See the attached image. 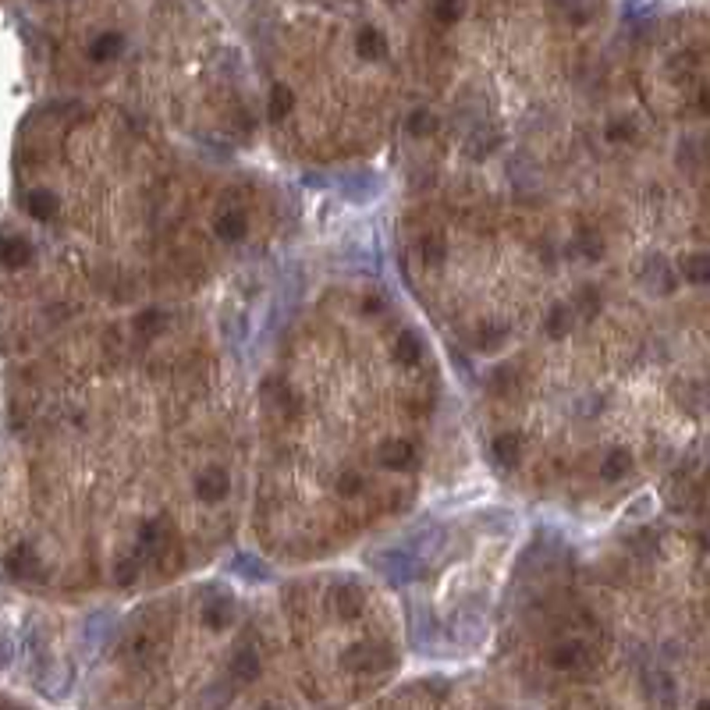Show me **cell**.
I'll list each match as a JSON object with an SVG mask.
<instances>
[{"instance_id": "obj_1", "label": "cell", "mask_w": 710, "mask_h": 710, "mask_svg": "<svg viewBox=\"0 0 710 710\" xmlns=\"http://www.w3.org/2000/svg\"><path fill=\"white\" fill-rule=\"evenodd\" d=\"M171 540H174V529L164 519H146L139 526V558H157L160 569H167L171 565Z\"/></svg>"}, {"instance_id": "obj_2", "label": "cell", "mask_w": 710, "mask_h": 710, "mask_svg": "<svg viewBox=\"0 0 710 710\" xmlns=\"http://www.w3.org/2000/svg\"><path fill=\"white\" fill-rule=\"evenodd\" d=\"M192 487H196V497H199V501H206V504H217V501H224V497H228V490H231V480H228V472H224L221 465H206V469H199V472H196Z\"/></svg>"}, {"instance_id": "obj_3", "label": "cell", "mask_w": 710, "mask_h": 710, "mask_svg": "<svg viewBox=\"0 0 710 710\" xmlns=\"http://www.w3.org/2000/svg\"><path fill=\"white\" fill-rule=\"evenodd\" d=\"M342 661H345V668H352V672H380V668L391 665V654H387L380 643H352V647L342 654Z\"/></svg>"}, {"instance_id": "obj_4", "label": "cell", "mask_w": 710, "mask_h": 710, "mask_svg": "<svg viewBox=\"0 0 710 710\" xmlns=\"http://www.w3.org/2000/svg\"><path fill=\"white\" fill-rule=\"evenodd\" d=\"M4 569H7V576H11L14 583H28V579H39V576H43L39 554H36L28 544H21V547H11V551H7V558H4Z\"/></svg>"}, {"instance_id": "obj_5", "label": "cell", "mask_w": 710, "mask_h": 710, "mask_svg": "<svg viewBox=\"0 0 710 710\" xmlns=\"http://www.w3.org/2000/svg\"><path fill=\"white\" fill-rule=\"evenodd\" d=\"M376 462L383 469H412L416 465V448L405 437H391V440H383L376 448Z\"/></svg>"}, {"instance_id": "obj_6", "label": "cell", "mask_w": 710, "mask_h": 710, "mask_svg": "<svg viewBox=\"0 0 710 710\" xmlns=\"http://www.w3.org/2000/svg\"><path fill=\"white\" fill-rule=\"evenodd\" d=\"M551 665L558 672H579V668L590 665V647L583 640H565V643H558L551 650Z\"/></svg>"}, {"instance_id": "obj_7", "label": "cell", "mask_w": 710, "mask_h": 710, "mask_svg": "<svg viewBox=\"0 0 710 710\" xmlns=\"http://www.w3.org/2000/svg\"><path fill=\"white\" fill-rule=\"evenodd\" d=\"M522 451H526V444H522V433H515V430H504V433H497V437H494V458H497L504 469H515V465L522 462Z\"/></svg>"}, {"instance_id": "obj_8", "label": "cell", "mask_w": 710, "mask_h": 710, "mask_svg": "<svg viewBox=\"0 0 710 710\" xmlns=\"http://www.w3.org/2000/svg\"><path fill=\"white\" fill-rule=\"evenodd\" d=\"M355 50H359L362 61H383V57H387V36H383L380 28L366 25V28H359V36H355Z\"/></svg>"}, {"instance_id": "obj_9", "label": "cell", "mask_w": 710, "mask_h": 710, "mask_svg": "<svg viewBox=\"0 0 710 710\" xmlns=\"http://www.w3.org/2000/svg\"><path fill=\"white\" fill-rule=\"evenodd\" d=\"M214 231H217V238H224V242H242V238L249 235V217H246L242 210H224V214L214 221Z\"/></svg>"}, {"instance_id": "obj_10", "label": "cell", "mask_w": 710, "mask_h": 710, "mask_svg": "<svg viewBox=\"0 0 710 710\" xmlns=\"http://www.w3.org/2000/svg\"><path fill=\"white\" fill-rule=\"evenodd\" d=\"M0 260H4L7 270H21V267H28V263H32V246H28V238H21V235H7L4 246H0Z\"/></svg>"}, {"instance_id": "obj_11", "label": "cell", "mask_w": 710, "mask_h": 710, "mask_svg": "<svg viewBox=\"0 0 710 710\" xmlns=\"http://www.w3.org/2000/svg\"><path fill=\"white\" fill-rule=\"evenodd\" d=\"M231 618H235V601L228 597V593H217L210 604H203V622L210 625V629H228L231 625Z\"/></svg>"}, {"instance_id": "obj_12", "label": "cell", "mask_w": 710, "mask_h": 710, "mask_svg": "<svg viewBox=\"0 0 710 710\" xmlns=\"http://www.w3.org/2000/svg\"><path fill=\"white\" fill-rule=\"evenodd\" d=\"M362 604H366V597H362V590H359L355 583L335 586V611H338L342 618H359V615H362Z\"/></svg>"}, {"instance_id": "obj_13", "label": "cell", "mask_w": 710, "mask_h": 710, "mask_svg": "<svg viewBox=\"0 0 710 710\" xmlns=\"http://www.w3.org/2000/svg\"><path fill=\"white\" fill-rule=\"evenodd\" d=\"M25 214L36 221H50L57 214V196L50 189H28L25 192Z\"/></svg>"}, {"instance_id": "obj_14", "label": "cell", "mask_w": 710, "mask_h": 710, "mask_svg": "<svg viewBox=\"0 0 710 710\" xmlns=\"http://www.w3.org/2000/svg\"><path fill=\"white\" fill-rule=\"evenodd\" d=\"M576 306H569V303H558V306H551V313H547V320H544V327H547V335L551 338H569V331L576 327Z\"/></svg>"}, {"instance_id": "obj_15", "label": "cell", "mask_w": 710, "mask_h": 710, "mask_svg": "<svg viewBox=\"0 0 710 710\" xmlns=\"http://www.w3.org/2000/svg\"><path fill=\"white\" fill-rule=\"evenodd\" d=\"M231 675H235V682H253L256 675H260V654L253 650V647H238L235 654H231Z\"/></svg>"}, {"instance_id": "obj_16", "label": "cell", "mask_w": 710, "mask_h": 710, "mask_svg": "<svg viewBox=\"0 0 710 710\" xmlns=\"http://www.w3.org/2000/svg\"><path fill=\"white\" fill-rule=\"evenodd\" d=\"M121 46H125V36H121V32H100V36L89 43V61L107 64V61H114V57L121 53Z\"/></svg>"}, {"instance_id": "obj_17", "label": "cell", "mask_w": 710, "mask_h": 710, "mask_svg": "<svg viewBox=\"0 0 710 710\" xmlns=\"http://www.w3.org/2000/svg\"><path fill=\"white\" fill-rule=\"evenodd\" d=\"M679 274L690 285H710V256L707 253H690L679 260Z\"/></svg>"}, {"instance_id": "obj_18", "label": "cell", "mask_w": 710, "mask_h": 710, "mask_svg": "<svg viewBox=\"0 0 710 710\" xmlns=\"http://www.w3.org/2000/svg\"><path fill=\"white\" fill-rule=\"evenodd\" d=\"M629 469H633V455H629L625 448H615V451H608V458L601 462V476H604L608 483H618V480H625V476H629Z\"/></svg>"}, {"instance_id": "obj_19", "label": "cell", "mask_w": 710, "mask_h": 710, "mask_svg": "<svg viewBox=\"0 0 710 710\" xmlns=\"http://www.w3.org/2000/svg\"><path fill=\"white\" fill-rule=\"evenodd\" d=\"M419 359H423V342H419V335L401 331V335L394 338V362H398V366H416Z\"/></svg>"}, {"instance_id": "obj_20", "label": "cell", "mask_w": 710, "mask_h": 710, "mask_svg": "<svg viewBox=\"0 0 710 710\" xmlns=\"http://www.w3.org/2000/svg\"><path fill=\"white\" fill-rule=\"evenodd\" d=\"M292 107H295V93H292L285 82H278V85L270 89V103H267L270 121H285V117L292 114Z\"/></svg>"}, {"instance_id": "obj_21", "label": "cell", "mask_w": 710, "mask_h": 710, "mask_svg": "<svg viewBox=\"0 0 710 710\" xmlns=\"http://www.w3.org/2000/svg\"><path fill=\"white\" fill-rule=\"evenodd\" d=\"M419 256H423L426 267H440V263L448 260V242H444V235H437V231L423 235V238H419Z\"/></svg>"}, {"instance_id": "obj_22", "label": "cell", "mask_w": 710, "mask_h": 710, "mask_svg": "<svg viewBox=\"0 0 710 710\" xmlns=\"http://www.w3.org/2000/svg\"><path fill=\"white\" fill-rule=\"evenodd\" d=\"M561 11H565V18L569 21H576V25H586L593 14H597V7H601V0H554Z\"/></svg>"}, {"instance_id": "obj_23", "label": "cell", "mask_w": 710, "mask_h": 710, "mask_svg": "<svg viewBox=\"0 0 710 710\" xmlns=\"http://www.w3.org/2000/svg\"><path fill=\"white\" fill-rule=\"evenodd\" d=\"M643 281H647V285H654L661 295H668V292L675 288V278H672V270H668V263H665V260H650V267H647Z\"/></svg>"}, {"instance_id": "obj_24", "label": "cell", "mask_w": 710, "mask_h": 710, "mask_svg": "<svg viewBox=\"0 0 710 710\" xmlns=\"http://www.w3.org/2000/svg\"><path fill=\"white\" fill-rule=\"evenodd\" d=\"M408 132H412L416 139H426V135H433V132H437V114H433V110H426V107L412 110V114H408Z\"/></svg>"}, {"instance_id": "obj_25", "label": "cell", "mask_w": 710, "mask_h": 710, "mask_svg": "<svg viewBox=\"0 0 710 710\" xmlns=\"http://www.w3.org/2000/svg\"><path fill=\"white\" fill-rule=\"evenodd\" d=\"M164 327H167V317H164L160 310H142V313L135 317V331H139L142 338H157Z\"/></svg>"}, {"instance_id": "obj_26", "label": "cell", "mask_w": 710, "mask_h": 710, "mask_svg": "<svg viewBox=\"0 0 710 710\" xmlns=\"http://www.w3.org/2000/svg\"><path fill=\"white\" fill-rule=\"evenodd\" d=\"M504 342H508V331H504V327H494V324H483L480 335H476L480 352H497V349H504Z\"/></svg>"}, {"instance_id": "obj_27", "label": "cell", "mask_w": 710, "mask_h": 710, "mask_svg": "<svg viewBox=\"0 0 710 710\" xmlns=\"http://www.w3.org/2000/svg\"><path fill=\"white\" fill-rule=\"evenodd\" d=\"M139 572H142V558H139V554L121 558V561L114 565V583H117V586H132V583L139 579Z\"/></svg>"}, {"instance_id": "obj_28", "label": "cell", "mask_w": 710, "mask_h": 710, "mask_svg": "<svg viewBox=\"0 0 710 710\" xmlns=\"http://www.w3.org/2000/svg\"><path fill=\"white\" fill-rule=\"evenodd\" d=\"M465 14V0H433V18L440 25H455Z\"/></svg>"}, {"instance_id": "obj_29", "label": "cell", "mask_w": 710, "mask_h": 710, "mask_svg": "<svg viewBox=\"0 0 710 710\" xmlns=\"http://www.w3.org/2000/svg\"><path fill=\"white\" fill-rule=\"evenodd\" d=\"M576 249H579L586 260H597V256L604 253V238H601L597 231H579V235H576Z\"/></svg>"}, {"instance_id": "obj_30", "label": "cell", "mask_w": 710, "mask_h": 710, "mask_svg": "<svg viewBox=\"0 0 710 710\" xmlns=\"http://www.w3.org/2000/svg\"><path fill=\"white\" fill-rule=\"evenodd\" d=\"M604 135H608V142H629L636 135V125H633V117H615Z\"/></svg>"}, {"instance_id": "obj_31", "label": "cell", "mask_w": 710, "mask_h": 710, "mask_svg": "<svg viewBox=\"0 0 710 710\" xmlns=\"http://www.w3.org/2000/svg\"><path fill=\"white\" fill-rule=\"evenodd\" d=\"M601 310V295L593 292V288H579V295H576V313L579 317H593Z\"/></svg>"}, {"instance_id": "obj_32", "label": "cell", "mask_w": 710, "mask_h": 710, "mask_svg": "<svg viewBox=\"0 0 710 710\" xmlns=\"http://www.w3.org/2000/svg\"><path fill=\"white\" fill-rule=\"evenodd\" d=\"M338 490H342V494H349V497H352V494H359V490H362V476H359V472H352V469H345V472L338 476Z\"/></svg>"}, {"instance_id": "obj_33", "label": "cell", "mask_w": 710, "mask_h": 710, "mask_svg": "<svg viewBox=\"0 0 710 710\" xmlns=\"http://www.w3.org/2000/svg\"><path fill=\"white\" fill-rule=\"evenodd\" d=\"M235 569H246V572H249V579H263V572H267V569H263V561H256V558H249V554H242V558L235 561Z\"/></svg>"}, {"instance_id": "obj_34", "label": "cell", "mask_w": 710, "mask_h": 710, "mask_svg": "<svg viewBox=\"0 0 710 710\" xmlns=\"http://www.w3.org/2000/svg\"><path fill=\"white\" fill-rule=\"evenodd\" d=\"M700 110H704V114L710 117V85H704V89H700Z\"/></svg>"}, {"instance_id": "obj_35", "label": "cell", "mask_w": 710, "mask_h": 710, "mask_svg": "<svg viewBox=\"0 0 710 710\" xmlns=\"http://www.w3.org/2000/svg\"><path fill=\"white\" fill-rule=\"evenodd\" d=\"M700 540H704V547H707V551H710V526H707V529H704V537H700Z\"/></svg>"}, {"instance_id": "obj_36", "label": "cell", "mask_w": 710, "mask_h": 710, "mask_svg": "<svg viewBox=\"0 0 710 710\" xmlns=\"http://www.w3.org/2000/svg\"><path fill=\"white\" fill-rule=\"evenodd\" d=\"M697 710H710V700H700V707Z\"/></svg>"}, {"instance_id": "obj_37", "label": "cell", "mask_w": 710, "mask_h": 710, "mask_svg": "<svg viewBox=\"0 0 710 710\" xmlns=\"http://www.w3.org/2000/svg\"><path fill=\"white\" fill-rule=\"evenodd\" d=\"M260 710H278V707H260Z\"/></svg>"}]
</instances>
